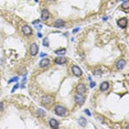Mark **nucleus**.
Wrapping results in <instances>:
<instances>
[{
  "mask_svg": "<svg viewBox=\"0 0 129 129\" xmlns=\"http://www.w3.org/2000/svg\"><path fill=\"white\" fill-rule=\"evenodd\" d=\"M43 45H44V47H49V39H47V38H44V39H43Z\"/></svg>",
  "mask_w": 129,
  "mask_h": 129,
  "instance_id": "412c9836",
  "label": "nucleus"
},
{
  "mask_svg": "<svg viewBox=\"0 0 129 129\" xmlns=\"http://www.w3.org/2000/svg\"><path fill=\"white\" fill-rule=\"evenodd\" d=\"M38 23H40V20H35V21H33V24L38 25Z\"/></svg>",
  "mask_w": 129,
  "mask_h": 129,
  "instance_id": "bb28decb",
  "label": "nucleus"
},
{
  "mask_svg": "<svg viewBox=\"0 0 129 129\" xmlns=\"http://www.w3.org/2000/svg\"><path fill=\"white\" fill-rule=\"evenodd\" d=\"M39 53V47H38V44L36 43H32L31 47H30V54L35 56L36 54Z\"/></svg>",
  "mask_w": 129,
  "mask_h": 129,
  "instance_id": "423d86ee",
  "label": "nucleus"
},
{
  "mask_svg": "<svg viewBox=\"0 0 129 129\" xmlns=\"http://www.w3.org/2000/svg\"><path fill=\"white\" fill-rule=\"evenodd\" d=\"M90 87H95V86H96V83L95 82H92V81H90Z\"/></svg>",
  "mask_w": 129,
  "mask_h": 129,
  "instance_id": "b1692460",
  "label": "nucleus"
},
{
  "mask_svg": "<svg viewBox=\"0 0 129 129\" xmlns=\"http://www.w3.org/2000/svg\"><path fill=\"white\" fill-rule=\"evenodd\" d=\"M50 18V11L47 9H43L42 12H41V19L42 20H47Z\"/></svg>",
  "mask_w": 129,
  "mask_h": 129,
  "instance_id": "9d476101",
  "label": "nucleus"
},
{
  "mask_svg": "<svg viewBox=\"0 0 129 129\" xmlns=\"http://www.w3.org/2000/svg\"><path fill=\"white\" fill-rule=\"evenodd\" d=\"M54 27L55 28H64L65 25H66V22L64 21V20H61V19H59V20H56V21L54 22Z\"/></svg>",
  "mask_w": 129,
  "mask_h": 129,
  "instance_id": "1a4fd4ad",
  "label": "nucleus"
},
{
  "mask_svg": "<svg viewBox=\"0 0 129 129\" xmlns=\"http://www.w3.org/2000/svg\"><path fill=\"white\" fill-rule=\"evenodd\" d=\"M85 113H86L87 115H88V116H92V114H90V111L88 110V109H85Z\"/></svg>",
  "mask_w": 129,
  "mask_h": 129,
  "instance_id": "a878e982",
  "label": "nucleus"
},
{
  "mask_svg": "<svg viewBox=\"0 0 129 129\" xmlns=\"http://www.w3.org/2000/svg\"><path fill=\"white\" fill-rule=\"evenodd\" d=\"M54 62L56 63V64H60V65H63V64H65L66 62H67V59L66 57H64V56H57L56 59H54Z\"/></svg>",
  "mask_w": 129,
  "mask_h": 129,
  "instance_id": "0eeeda50",
  "label": "nucleus"
},
{
  "mask_svg": "<svg viewBox=\"0 0 129 129\" xmlns=\"http://www.w3.org/2000/svg\"><path fill=\"white\" fill-rule=\"evenodd\" d=\"M55 53L57 55H64L66 53V49H57V50H55Z\"/></svg>",
  "mask_w": 129,
  "mask_h": 129,
  "instance_id": "f3484780",
  "label": "nucleus"
},
{
  "mask_svg": "<svg viewBox=\"0 0 129 129\" xmlns=\"http://www.w3.org/2000/svg\"><path fill=\"white\" fill-rule=\"evenodd\" d=\"M77 93L79 94H85L86 93V85L85 84H83V83H81V84H78L77 85Z\"/></svg>",
  "mask_w": 129,
  "mask_h": 129,
  "instance_id": "9b49d317",
  "label": "nucleus"
},
{
  "mask_svg": "<svg viewBox=\"0 0 129 129\" xmlns=\"http://www.w3.org/2000/svg\"><path fill=\"white\" fill-rule=\"evenodd\" d=\"M38 36H39V38H42V34H41L40 32H38Z\"/></svg>",
  "mask_w": 129,
  "mask_h": 129,
  "instance_id": "c756f323",
  "label": "nucleus"
},
{
  "mask_svg": "<svg viewBox=\"0 0 129 129\" xmlns=\"http://www.w3.org/2000/svg\"><path fill=\"white\" fill-rule=\"evenodd\" d=\"M2 110H4V103L0 102V113H1Z\"/></svg>",
  "mask_w": 129,
  "mask_h": 129,
  "instance_id": "393cba45",
  "label": "nucleus"
},
{
  "mask_svg": "<svg viewBox=\"0 0 129 129\" xmlns=\"http://www.w3.org/2000/svg\"><path fill=\"white\" fill-rule=\"evenodd\" d=\"M21 32L23 33L24 35H31V34H32V28H31L30 25L24 24L21 28Z\"/></svg>",
  "mask_w": 129,
  "mask_h": 129,
  "instance_id": "7ed1b4c3",
  "label": "nucleus"
},
{
  "mask_svg": "<svg viewBox=\"0 0 129 129\" xmlns=\"http://www.w3.org/2000/svg\"><path fill=\"white\" fill-rule=\"evenodd\" d=\"M49 125H50V127H52V128H57V127H59V121H57L56 119L51 118L50 120H49Z\"/></svg>",
  "mask_w": 129,
  "mask_h": 129,
  "instance_id": "4468645a",
  "label": "nucleus"
},
{
  "mask_svg": "<svg viewBox=\"0 0 129 129\" xmlns=\"http://www.w3.org/2000/svg\"><path fill=\"white\" fill-rule=\"evenodd\" d=\"M50 59H47V57H45V59H42L41 61H40V66L41 67H47V66H49L50 65Z\"/></svg>",
  "mask_w": 129,
  "mask_h": 129,
  "instance_id": "ddd939ff",
  "label": "nucleus"
},
{
  "mask_svg": "<svg viewBox=\"0 0 129 129\" xmlns=\"http://www.w3.org/2000/svg\"><path fill=\"white\" fill-rule=\"evenodd\" d=\"M117 24H118V27H120V28H126L127 27V24H128V20H127V18H121L119 19L118 21H117Z\"/></svg>",
  "mask_w": 129,
  "mask_h": 129,
  "instance_id": "6e6552de",
  "label": "nucleus"
},
{
  "mask_svg": "<svg viewBox=\"0 0 129 129\" xmlns=\"http://www.w3.org/2000/svg\"><path fill=\"white\" fill-rule=\"evenodd\" d=\"M42 104L44 105H50L53 103V97L51 96V95H44V96L42 97Z\"/></svg>",
  "mask_w": 129,
  "mask_h": 129,
  "instance_id": "20e7f679",
  "label": "nucleus"
},
{
  "mask_svg": "<svg viewBox=\"0 0 129 129\" xmlns=\"http://www.w3.org/2000/svg\"><path fill=\"white\" fill-rule=\"evenodd\" d=\"M78 30H79V29H78V28H76V29H74V30H73V33H76V32H77V31H78Z\"/></svg>",
  "mask_w": 129,
  "mask_h": 129,
  "instance_id": "cd10ccee",
  "label": "nucleus"
},
{
  "mask_svg": "<svg viewBox=\"0 0 129 129\" xmlns=\"http://www.w3.org/2000/svg\"><path fill=\"white\" fill-rule=\"evenodd\" d=\"M125 65H126V61L122 60V59H120V60H118L117 63H116V68H117V70H121V68L125 67Z\"/></svg>",
  "mask_w": 129,
  "mask_h": 129,
  "instance_id": "f8f14e48",
  "label": "nucleus"
},
{
  "mask_svg": "<svg viewBox=\"0 0 129 129\" xmlns=\"http://www.w3.org/2000/svg\"><path fill=\"white\" fill-rule=\"evenodd\" d=\"M99 88H100L102 92H106V90L109 88V83H108V82H103L102 84H100Z\"/></svg>",
  "mask_w": 129,
  "mask_h": 129,
  "instance_id": "2eb2a0df",
  "label": "nucleus"
},
{
  "mask_svg": "<svg viewBox=\"0 0 129 129\" xmlns=\"http://www.w3.org/2000/svg\"><path fill=\"white\" fill-rule=\"evenodd\" d=\"M18 77H13V78H11L10 81H9V83H12V82H18Z\"/></svg>",
  "mask_w": 129,
  "mask_h": 129,
  "instance_id": "5701e85b",
  "label": "nucleus"
},
{
  "mask_svg": "<svg viewBox=\"0 0 129 129\" xmlns=\"http://www.w3.org/2000/svg\"><path fill=\"white\" fill-rule=\"evenodd\" d=\"M36 115L39 116V117H43V116H45V111L41 109V108H38L36 109Z\"/></svg>",
  "mask_w": 129,
  "mask_h": 129,
  "instance_id": "a211bd4d",
  "label": "nucleus"
},
{
  "mask_svg": "<svg viewBox=\"0 0 129 129\" xmlns=\"http://www.w3.org/2000/svg\"><path fill=\"white\" fill-rule=\"evenodd\" d=\"M72 73H73L75 76H77V77H81L82 74H83L82 70H81L77 65H73V66H72Z\"/></svg>",
  "mask_w": 129,
  "mask_h": 129,
  "instance_id": "39448f33",
  "label": "nucleus"
},
{
  "mask_svg": "<svg viewBox=\"0 0 129 129\" xmlns=\"http://www.w3.org/2000/svg\"><path fill=\"white\" fill-rule=\"evenodd\" d=\"M116 1H119V0H116Z\"/></svg>",
  "mask_w": 129,
  "mask_h": 129,
  "instance_id": "2f4dec72",
  "label": "nucleus"
},
{
  "mask_svg": "<svg viewBox=\"0 0 129 129\" xmlns=\"http://www.w3.org/2000/svg\"><path fill=\"white\" fill-rule=\"evenodd\" d=\"M74 98H75V103L78 105V106H82V105L85 103V97L83 96V94L77 93L75 95V97H74Z\"/></svg>",
  "mask_w": 129,
  "mask_h": 129,
  "instance_id": "f03ea898",
  "label": "nucleus"
},
{
  "mask_svg": "<svg viewBox=\"0 0 129 129\" xmlns=\"http://www.w3.org/2000/svg\"><path fill=\"white\" fill-rule=\"evenodd\" d=\"M38 1H39V0H35V2H38Z\"/></svg>",
  "mask_w": 129,
  "mask_h": 129,
  "instance_id": "7c9ffc66",
  "label": "nucleus"
},
{
  "mask_svg": "<svg viewBox=\"0 0 129 129\" xmlns=\"http://www.w3.org/2000/svg\"><path fill=\"white\" fill-rule=\"evenodd\" d=\"M78 124L82 127H85L86 125H87V120H86V118H84V117H79L78 118Z\"/></svg>",
  "mask_w": 129,
  "mask_h": 129,
  "instance_id": "dca6fc26",
  "label": "nucleus"
},
{
  "mask_svg": "<svg viewBox=\"0 0 129 129\" xmlns=\"http://www.w3.org/2000/svg\"><path fill=\"white\" fill-rule=\"evenodd\" d=\"M54 113L57 115V116H66L67 115V109L64 107V106H62V105H56L55 107H54Z\"/></svg>",
  "mask_w": 129,
  "mask_h": 129,
  "instance_id": "f257e3e1",
  "label": "nucleus"
},
{
  "mask_svg": "<svg viewBox=\"0 0 129 129\" xmlns=\"http://www.w3.org/2000/svg\"><path fill=\"white\" fill-rule=\"evenodd\" d=\"M19 86H20V85H19V84H16V85H14V87H13V88H12V90H11V92H12V93H14V92H16V90L18 88Z\"/></svg>",
  "mask_w": 129,
  "mask_h": 129,
  "instance_id": "4be33fe9",
  "label": "nucleus"
},
{
  "mask_svg": "<svg viewBox=\"0 0 129 129\" xmlns=\"http://www.w3.org/2000/svg\"><path fill=\"white\" fill-rule=\"evenodd\" d=\"M102 73H103V70H100V68H95L94 70V74L95 75H100Z\"/></svg>",
  "mask_w": 129,
  "mask_h": 129,
  "instance_id": "aec40b11",
  "label": "nucleus"
},
{
  "mask_svg": "<svg viewBox=\"0 0 129 129\" xmlns=\"http://www.w3.org/2000/svg\"><path fill=\"white\" fill-rule=\"evenodd\" d=\"M40 56H41V57H44V56H47V54H45V53H41V54H40Z\"/></svg>",
  "mask_w": 129,
  "mask_h": 129,
  "instance_id": "c85d7f7f",
  "label": "nucleus"
},
{
  "mask_svg": "<svg viewBox=\"0 0 129 129\" xmlns=\"http://www.w3.org/2000/svg\"><path fill=\"white\" fill-rule=\"evenodd\" d=\"M128 6H129V4H128V1H127V0H125V1H124V4H121V7H122V9H124V10H128Z\"/></svg>",
  "mask_w": 129,
  "mask_h": 129,
  "instance_id": "6ab92c4d",
  "label": "nucleus"
},
{
  "mask_svg": "<svg viewBox=\"0 0 129 129\" xmlns=\"http://www.w3.org/2000/svg\"><path fill=\"white\" fill-rule=\"evenodd\" d=\"M51 1H54V0H51Z\"/></svg>",
  "mask_w": 129,
  "mask_h": 129,
  "instance_id": "473e14b6",
  "label": "nucleus"
}]
</instances>
